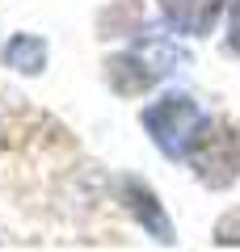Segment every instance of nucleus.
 Returning a JSON list of instances; mask_svg holds the SVG:
<instances>
[{
    "instance_id": "39448f33",
    "label": "nucleus",
    "mask_w": 240,
    "mask_h": 252,
    "mask_svg": "<svg viewBox=\"0 0 240 252\" xmlns=\"http://www.w3.org/2000/svg\"><path fill=\"white\" fill-rule=\"evenodd\" d=\"M160 9H164L169 26L181 34H211L223 0H160Z\"/></svg>"
},
{
    "instance_id": "0eeeda50",
    "label": "nucleus",
    "mask_w": 240,
    "mask_h": 252,
    "mask_svg": "<svg viewBox=\"0 0 240 252\" xmlns=\"http://www.w3.org/2000/svg\"><path fill=\"white\" fill-rule=\"evenodd\" d=\"M215 244H232V248H240V210H232V215H223L219 223H215Z\"/></svg>"
},
{
    "instance_id": "f03ea898",
    "label": "nucleus",
    "mask_w": 240,
    "mask_h": 252,
    "mask_svg": "<svg viewBox=\"0 0 240 252\" xmlns=\"http://www.w3.org/2000/svg\"><path fill=\"white\" fill-rule=\"evenodd\" d=\"M198 122H202V114H198V105L186 93H169L164 101H156V105L143 114V126H148L152 143L169 156V160H186L190 135H194Z\"/></svg>"
},
{
    "instance_id": "7ed1b4c3",
    "label": "nucleus",
    "mask_w": 240,
    "mask_h": 252,
    "mask_svg": "<svg viewBox=\"0 0 240 252\" xmlns=\"http://www.w3.org/2000/svg\"><path fill=\"white\" fill-rule=\"evenodd\" d=\"M106 67H110V84L126 97H135V93H148L160 76H169L177 67V55L164 42H139L131 55H118Z\"/></svg>"
},
{
    "instance_id": "6e6552de",
    "label": "nucleus",
    "mask_w": 240,
    "mask_h": 252,
    "mask_svg": "<svg viewBox=\"0 0 240 252\" xmlns=\"http://www.w3.org/2000/svg\"><path fill=\"white\" fill-rule=\"evenodd\" d=\"M228 46L240 55V0H232V17H228Z\"/></svg>"
},
{
    "instance_id": "f257e3e1",
    "label": "nucleus",
    "mask_w": 240,
    "mask_h": 252,
    "mask_svg": "<svg viewBox=\"0 0 240 252\" xmlns=\"http://www.w3.org/2000/svg\"><path fill=\"white\" fill-rule=\"evenodd\" d=\"M190 168L211 189H228L240 177V130L228 118H202L186 147Z\"/></svg>"
},
{
    "instance_id": "20e7f679",
    "label": "nucleus",
    "mask_w": 240,
    "mask_h": 252,
    "mask_svg": "<svg viewBox=\"0 0 240 252\" xmlns=\"http://www.w3.org/2000/svg\"><path fill=\"white\" fill-rule=\"evenodd\" d=\"M118 198H122V206L139 219V227L152 235V240L173 244V223H169V215H164V206H160V198L143 185V181L122 177V181H118Z\"/></svg>"
},
{
    "instance_id": "423d86ee",
    "label": "nucleus",
    "mask_w": 240,
    "mask_h": 252,
    "mask_svg": "<svg viewBox=\"0 0 240 252\" xmlns=\"http://www.w3.org/2000/svg\"><path fill=\"white\" fill-rule=\"evenodd\" d=\"M4 63L17 67V72H26V76H38L42 63H46V42L34 38V34H17L9 46H4Z\"/></svg>"
}]
</instances>
